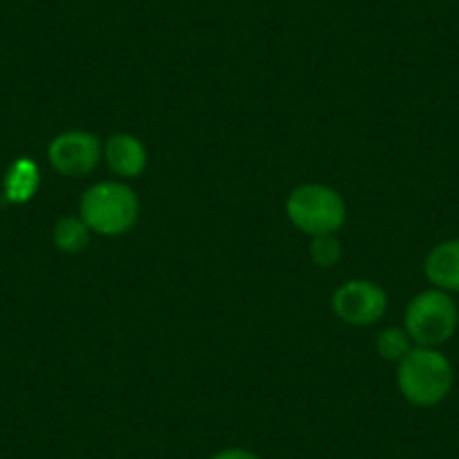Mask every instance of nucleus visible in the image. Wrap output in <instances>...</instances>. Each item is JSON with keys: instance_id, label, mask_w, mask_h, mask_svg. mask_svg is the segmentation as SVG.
Here are the masks:
<instances>
[{"instance_id": "0eeeda50", "label": "nucleus", "mask_w": 459, "mask_h": 459, "mask_svg": "<svg viewBox=\"0 0 459 459\" xmlns=\"http://www.w3.org/2000/svg\"><path fill=\"white\" fill-rule=\"evenodd\" d=\"M104 160L120 178H135L147 169V149L135 135L115 134L104 144Z\"/></svg>"}, {"instance_id": "20e7f679", "label": "nucleus", "mask_w": 459, "mask_h": 459, "mask_svg": "<svg viewBox=\"0 0 459 459\" xmlns=\"http://www.w3.org/2000/svg\"><path fill=\"white\" fill-rule=\"evenodd\" d=\"M459 325L457 304L446 290L430 289L419 293L408 304L403 316V329L417 347L437 350L448 342Z\"/></svg>"}, {"instance_id": "423d86ee", "label": "nucleus", "mask_w": 459, "mask_h": 459, "mask_svg": "<svg viewBox=\"0 0 459 459\" xmlns=\"http://www.w3.org/2000/svg\"><path fill=\"white\" fill-rule=\"evenodd\" d=\"M104 156L100 138L88 131H64L48 147L52 169L68 178H82L91 174Z\"/></svg>"}, {"instance_id": "f257e3e1", "label": "nucleus", "mask_w": 459, "mask_h": 459, "mask_svg": "<svg viewBox=\"0 0 459 459\" xmlns=\"http://www.w3.org/2000/svg\"><path fill=\"white\" fill-rule=\"evenodd\" d=\"M455 372L450 360L439 350L414 347L396 369L401 396L417 408H432L450 394Z\"/></svg>"}, {"instance_id": "f03ea898", "label": "nucleus", "mask_w": 459, "mask_h": 459, "mask_svg": "<svg viewBox=\"0 0 459 459\" xmlns=\"http://www.w3.org/2000/svg\"><path fill=\"white\" fill-rule=\"evenodd\" d=\"M79 216L95 235L120 237L138 223L140 203L129 185L104 180L86 189L79 201Z\"/></svg>"}, {"instance_id": "39448f33", "label": "nucleus", "mask_w": 459, "mask_h": 459, "mask_svg": "<svg viewBox=\"0 0 459 459\" xmlns=\"http://www.w3.org/2000/svg\"><path fill=\"white\" fill-rule=\"evenodd\" d=\"M331 308L351 326H369L387 311V293L369 280H350L333 290Z\"/></svg>"}, {"instance_id": "6e6552de", "label": "nucleus", "mask_w": 459, "mask_h": 459, "mask_svg": "<svg viewBox=\"0 0 459 459\" xmlns=\"http://www.w3.org/2000/svg\"><path fill=\"white\" fill-rule=\"evenodd\" d=\"M426 277L435 289L459 293V239L435 246L426 257Z\"/></svg>"}, {"instance_id": "1a4fd4ad", "label": "nucleus", "mask_w": 459, "mask_h": 459, "mask_svg": "<svg viewBox=\"0 0 459 459\" xmlns=\"http://www.w3.org/2000/svg\"><path fill=\"white\" fill-rule=\"evenodd\" d=\"M39 185H41V174H39L37 162H32L30 158H19L7 169L5 180H3V194H5L7 203L23 205V203L32 201Z\"/></svg>"}, {"instance_id": "f8f14e48", "label": "nucleus", "mask_w": 459, "mask_h": 459, "mask_svg": "<svg viewBox=\"0 0 459 459\" xmlns=\"http://www.w3.org/2000/svg\"><path fill=\"white\" fill-rule=\"evenodd\" d=\"M342 250H340V241L335 239V235H325V237H313L311 241V259L316 266L320 268H331L340 259Z\"/></svg>"}, {"instance_id": "9d476101", "label": "nucleus", "mask_w": 459, "mask_h": 459, "mask_svg": "<svg viewBox=\"0 0 459 459\" xmlns=\"http://www.w3.org/2000/svg\"><path fill=\"white\" fill-rule=\"evenodd\" d=\"M88 239H91V228H88L82 216H61L56 221L52 241H55L61 253H82L88 246Z\"/></svg>"}, {"instance_id": "9b49d317", "label": "nucleus", "mask_w": 459, "mask_h": 459, "mask_svg": "<svg viewBox=\"0 0 459 459\" xmlns=\"http://www.w3.org/2000/svg\"><path fill=\"white\" fill-rule=\"evenodd\" d=\"M412 350V340H410L408 331L399 329V326H390L383 329L377 338V351L381 359L385 360H403Z\"/></svg>"}, {"instance_id": "ddd939ff", "label": "nucleus", "mask_w": 459, "mask_h": 459, "mask_svg": "<svg viewBox=\"0 0 459 459\" xmlns=\"http://www.w3.org/2000/svg\"><path fill=\"white\" fill-rule=\"evenodd\" d=\"M210 459H262L255 450L241 448V446H232V448H223L219 453L212 455Z\"/></svg>"}, {"instance_id": "7ed1b4c3", "label": "nucleus", "mask_w": 459, "mask_h": 459, "mask_svg": "<svg viewBox=\"0 0 459 459\" xmlns=\"http://www.w3.org/2000/svg\"><path fill=\"white\" fill-rule=\"evenodd\" d=\"M290 223L308 237L335 235L347 219L344 198L333 187L307 183L295 187L286 198Z\"/></svg>"}]
</instances>
